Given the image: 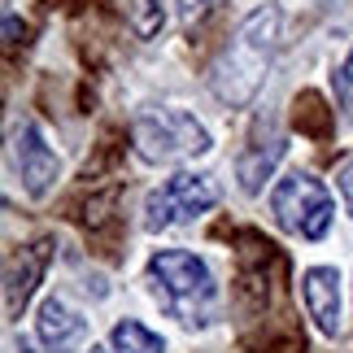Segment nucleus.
Instances as JSON below:
<instances>
[{
  "mask_svg": "<svg viewBox=\"0 0 353 353\" xmlns=\"http://www.w3.org/2000/svg\"><path fill=\"white\" fill-rule=\"evenodd\" d=\"M279 26H283V13L275 5H257L240 22L236 39L219 52V61L210 70V92L223 105L240 110V105H249L257 97V88L266 79V65L279 48Z\"/></svg>",
  "mask_w": 353,
  "mask_h": 353,
  "instance_id": "1",
  "label": "nucleus"
},
{
  "mask_svg": "<svg viewBox=\"0 0 353 353\" xmlns=\"http://www.w3.org/2000/svg\"><path fill=\"white\" fill-rule=\"evenodd\" d=\"M148 292L183 327H210L219 314V283L210 266L188 249H161L148 257Z\"/></svg>",
  "mask_w": 353,
  "mask_h": 353,
  "instance_id": "2",
  "label": "nucleus"
},
{
  "mask_svg": "<svg viewBox=\"0 0 353 353\" xmlns=\"http://www.w3.org/2000/svg\"><path fill=\"white\" fill-rule=\"evenodd\" d=\"M131 140L144 161H188L210 148V131L188 110H148L135 118Z\"/></svg>",
  "mask_w": 353,
  "mask_h": 353,
  "instance_id": "3",
  "label": "nucleus"
},
{
  "mask_svg": "<svg viewBox=\"0 0 353 353\" xmlns=\"http://www.w3.org/2000/svg\"><path fill=\"white\" fill-rule=\"evenodd\" d=\"M270 214H275V223L283 232L305 236V240H323L327 227H332L336 205H332V192L314 179V174L296 170V174L275 183V192H270Z\"/></svg>",
  "mask_w": 353,
  "mask_h": 353,
  "instance_id": "4",
  "label": "nucleus"
},
{
  "mask_svg": "<svg viewBox=\"0 0 353 353\" xmlns=\"http://www.w3.org/2000/svg\"><path fill=\"white\" fill-rule=\"evenodd\" d=\"M219 205V183L214 174H196V170H179L170 174L157 192H148L144 201V227L148 232H166V227L192 223L205 210Z\"/></svg>",
  "mask_w": 353,
  "mask_h": 353,
  "instance_id": "5",
  "label": "nucleus"
},
{
  "mask_svg": "<svg viewBox=\"0 0 353 353\" xmlns=\"http://www.w3.org/2000/svg\"><path fill=\"white\" fill-rule=\"evenodd\" d=\"M9 161H13V174H18L22 192L35 196V201L48 196V188L57 183V170H61V161H57V153H52V144L44 140V131H39L31 118L13 127Z\"/></svg>",
  "mask_w": 353,
  "mask_h": 353,
  "instance_id": "6",
  "label": "nucleus"
},
{
  "mask_svg": "<svg viewBox=\"0 0 353 353\" xmlns=\"http://www.w3.org/2000/svg\"><path fill=\"white\" fill-rule=\"evenodd\" d=\"M48 262H52V236L31 240L26 249H18L5 262V314L9 319H22V310L35 296L39 279H44V270H48Z\"/></svg>",
  "mask_w": 353,
  "mask_h": 353,
  "instance_id": "7",
  "label": "nucleus"
},
{
  "mask_svg": "<svg viewBox=\"0 0 353 353\" xmlns=\"http://www.w3.org/2000/svg\"><path fill=\"white\" fill-rule=\"evenodd\" d=\"M301 296L323 336H341V275L336 266H310L301 275Z\"/></svg>",
  "mask_w": 353,
  "mask_h": 353,
  "instance_id": "8",
  "label": "nucleus"
},
{
  "mask_svg": "<svg viewBox=\"0 0 353 353\" xmlns=\"http://www.w3.org/2000/svg\"><path fill=\"white\" fill-rule=\"evenodd\" d=\"M35 336H39V345H44L48 353H70V349L88 336V323L79 319L74 310L61 301V296H48V301L39 305Z\"/></svg>",
  "mask_w": 353,
  "mask_h": 353,
  "instance_id": "9",
  "label": "nucleus"
},
{
  "mask_svg": "<svg viewBox=\"0 0 353 353\" xmlns=\"http://www.w3.org/2000/svg\"><path fill=\"white\" fill-rule=\"evenodd\" d=\"M279 157H283V135L270 127L266 131V140H262V122H257V135L249 140V148L236 157V174H240V188L249 196L262 192V183L270 179V170L279 166Z\"/></svg>",
  "mask_w": 353,
  "mask_h": 353,
  "instance_id": "10",
  "label": "nucleus"
},
{
  "mask_svg": "<svg viewBox=\"0 0 353 353\" xmlns=\"http://www.w3.org/2000/svg\"><path fill=\"white\" fill-rule=\"evenodd\" d=\"M110 349H114V353H166L161 336H157V332H148L140 319H122V323H114V332H110Z\"/></svg>",
  "mask_w": 353,
  "mask_h": 353,
  "instance_id": "11",
  "label": "nucleus"
},
{
  "mask_svg": "<svg viewBox=\"0 0 353 353\" xmlns=\"http://www.w3.org/2000/svg\"><path fill=\"white\" fill-rule=\"evenodd\" d=\"M127 22H131L135 39H157L161 26H166V9H161V0H131Z\"/></svg>",
  "mask_w": 353,
  "mask_h": 353,
  "instance_id": "12",
  "label": "nucleus"
},
{
  "mask_svg": "<svg viewBox=\"0 0 353 353\" xmlns=\"http://www.w3.org/2000/svg\"><path fill=\"white\" fill-rule=\"evenodd\" d=\"M296 122H310V131H327V122H323V101L314 92H301V97H296Z\"/></svg>",
  "mask_w": 353,
  "mask_h": 353,
  "instance_id": "13",
  "label": "nucleus"
},
{
  "mask_svg": "<svg viewBox=\"0 0 353 353\" xmlns=\"http://www.w3.org/2000/svg\"><path fill=\"white\" fill-rule=\"evenodd\" d=\"M336 97H341V110L353 118V52L345 57L341 70H336Z\"/></svg>",
  "mask_w": 353,
  "mask_h": 353,
  "instance_id": "14",
  "label": "nucleus"
},
{
  "mask_svg": "<svg viewBox=\"0 0 353 353\" xmlns=\"http://www.w3.org/2000/svg\"><path fill=\"white\" fill-rule=\"evenodd\" d=\"M336 188H341V196H345V210L353 214V161H341V170H336Z\"/></svg>",
  "mask_w": 353,
  "mask_h": 353,
  "instance_id": "15",
  "label": "nucleus"
},
{
  "mask_svg": "<svg viewBox=\"0 0 353 353\" xmlns=\"http://www.w3.org/2000/svg\"><path fill=\"white\" fill-rule=\"evenodd\" d=\"M210 9H214V0H179V13H183V22H201Z\"/></svg>",
  "mask_w": 353,
  "mask_h": 353,
  "instance_id": "16",
  "label": "nucleus"
},
{
  "mask_svg": "<svg viewBox=\"0 0 353 353\" xmlns=\"http://www.w3.org/2000/svg\"><path fill=\"white\" fill-rule=\"evenodd\" d=\"M18 35H22V22L9 13V18H5V44H18Z\"/></svg>",
  "mask_w": 353,
  "mask_h": 353,
  "instance_id": "17",
  "label": "nucleus"
},
{
  "mask_svg": "<svg viewBox=\"0 0 353 353\" xmlns=\"http://www.w3.org/2000/svg\"><path fill=\"white\" fill-rule=\"evenodd\" d=\"M18 353H31V341H26V336H22V341H18Z\"/></svg>",
  "mask_w": 353,
  "mask_h": 353,
  "instance_id": "18",
  "label": "nucleus"
},
{
  "mask_svg": "<svg viewBox=\"0 0 353 353\" xmlns=\"http://www.w3.org/2000/svg\"><path fill=\"white\" fill-rule=\"evenodd\" d=\"M88 353H114V349H101V345H92V349H88Z\"/></svg>",
  "mask_w": 353,
  "mask_h": 353,
  "instance_id": "19",
  "label": "nucleus"
},
{
  "mask_svg": "<svg viewBox=\"0 0 353 353\" xmlns=\"http://www.w3.org/2000/svg\"><path fill=\"white\" fill-rule=\"evenodd\" d=\"M214 5H223V0H214Z\"/></svg>",
  "mask_w": 353,
  "mask_h": 353,
  "instance_id": "20",
  "label": "nucleus"
}]
</instances>
